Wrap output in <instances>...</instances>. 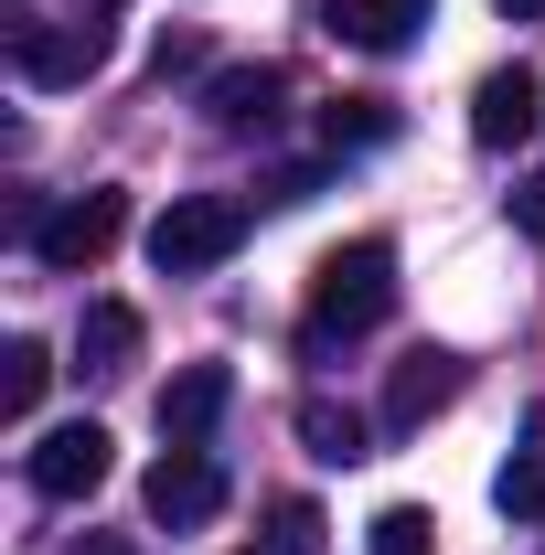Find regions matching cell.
<instances>
[{
  "instance_id": "cell-20",
  "label": "cell",
  "mask_w": 545,
  "mask_h": 555,
  "mask_svg": "<svg viewBox=\"0 0 545 555\" xmlns=\"http://www.w3.org/2000/svg\"><path fill=\"white\" fill-rule=\"evenodd\" d=\"M514 224H524V235H535V246H545V171H535V182H524V193H514Z\"/></svg>"
},
{
  "instance_id": "cell-18",
  "label": "cell",
  "mask_w": 545,
  "mask_h": 555,
  "mask_svg": "<svg viewBox=\"0 0 545 555\" xmlns=\"http://www.w3.org/2000/svg\"><path fill=\"white\" fill-rule=\"evenodd\" d=\"M321 139H332V150H375V139H396V107H385V96H342L332 118H321Z\"/></svg>"
},
{
  "instance_id": "cell-3",
  "label": "cell",
  "mask_w": 545,
  "mask_h": 555,
  "mask_svg": "<svg viewBox=\"0 0 545 555\" xmlns=\"http://www.w3.org/2000/svg\"><path fill=\"white\" fill-rule=\"evenodd\" d=\"M118 235H129V193H118V182H97V193H75L65 214H43V224H33V257H43L54 278H86Z\"/></svg>"
},
{
  "instance_id": "cell-16",
  "label": "cell",
  "mask_w": 545,
  "mask_h": 555,
  "mask_svg": "<svg viewBox=\"0 0 545 555\" xmlns=\"http://www.w3.org/2000/svg\"><path fill=\"white\" fill-rule=\"evenodd\" d=\"M364 555H439V513H417V502H385V513L364 524Z\"/></svg>"
},
{
  "instance_id": "cell-17",
  "label": "cell",
  "mask_w": 545,
  "mask_h": 555,
  "mask_svg": "<svg viewBox=\"0 0 545 555\" xmlns=\"http://www.w3.org/2000/svg\"><path fill=\"white\" fill-rule=\"evenodd\" d=\"M321 545H332V524H321V502H278V513H268V534H257L246 555H321Z\"/></svg>"
},
{
  "instance_id": "cell-4",
  "label": "cell",
  "mask_w": 545,
  "mask_h": 555,
  "mask_svg": "<svg viewBox=\"0 0 545 555\" xmlns=\"http://www.w3.org/2000/svg\"><path fill=\"white\" fill-rule=\"evenodd\" d=\"M22 470H33L43 502H86V491H107V470H118V438H107L97 416H65V427H43V438H33V460H22Z\"/></svg>"
},
{
  "instance_id": "cell-13",
  "label": "cell",
  "mask_w": 545,
  "mask_h": 555,
  "mask_svg": "<svg viewBox=\"0 0 545 555\" xmlns=\"http://www.w3.org/2000/svg\"><path fill=\"white\" fill-rule=\"evenodd\" d=\"M129 352H139V310H129V299H86V321H75V363H86V374H118Z\"/></svg>"
},
{
  "instance_id": "cell-5",
  "label": "cell",
  "mask_w": 545,
  "mask_h": 555,
  "mask_svg": "<svg viewBox=\"0 0 545 555\" xmlns=\"http://www.w3.org/2000/svg\"><path fill=\"white\" fill-rule=\"evenodd\" d=\"M107 65V33L97 22H11V75L22 86H86V75Z\"/></svg>"
},
{
  "instance_id": "cell-11",
  "label": "cell",
  "mask_w": 545,
  "mask_h": 555,
  "mask_svg": "<svg viewBox=\"0 0 545 555\" xmlns=\"http://www.w3.org/2000/svg\"><path fill=\"white\" fill-rule=\"evenodd\" d=\"M278 65H225V75H204V118L214 129H268L278 118Z\"/></svg>"
},
{
  "instance_id": "cell-7",
  "label": "cell",
  "mask_w": 545,
  "mask_h": 555,
  "mask_svg": "<svg viewBox=\"0 0 545 555\" xmlns=\"http://www.w3.org/2000/svg\"><path fill=\"white\" fill-rule=\"evenodd\" d=\"M428 22H439V0H321V33L353 54H407Z\"/></svg>"
},
{
  "instance_id": "cell-23",
  "label": "cell",
  "mask_w": 545,
  "mask_h": 555,
  "mask_svg": "<svg viewBox=\"0 0 545 555\" xmlns=\"http://www.w3.org/2000/svg\"><path fill=\"white\" fill-rule=\"evenodd\" d=\"M86 11H129V0H86Z\"/></svg>"
},
{
  "instance_id": "cell-12",
  "label": "cell",
  "mask_w": 545,
  "mask_h": 555,
  "mask_svg": "<svg viewBox=\"0 0 545 555\" xmlns=\"http://www.w3.org/2000/svg\"><path fill=\"white\" fill-rule=\"evenodd\" d=\"M492 502H503L514 524H545V406L524 416V449H514V460L492 470Z\"/></svg>"
},
{
  "instance_id": "cell-19",
  "label": "cell",
  "mask_w": 545,
  "mask_h": 555,
  "mask_svg": "<svg viewBox=\"0 0 545 555\" xmlns=\"http://www.w3.org/2000/svg\"><path fill=\"white\" fill-rule=\"evenodd\" d=\"M150 65H161V75H193V65H204V43H193V33H161V54H150Z\"/></svg>"
},
{
  "instance_id": "cell-6",
  "label": "cell",
  "mask_w": 545,
  "mask_h": 555,
  "mask_svg": "<svg viewBox=\"0 0 545 555\" xmlns=\"http://www.w3.org/2000/svg\"><path fill=\"white\" fill-rule=\"evenodd\" d=\"M460 385H471V363L460 352H439V343H417L396 374H385V438H417L439 406H460Z\"/></svg>"
},
{
  "instance_id": "cell-15",
  "label": "cell",
  "mask_w": 545,
  "mask_h": 555,
  "mask_svg": "<svg viewBox=\"0 0 545 555\" xmlns=\"http://www.w3.org/2000/svg\"><path fill=\"white\" fill-rule=\"evenodd\" d=\"M300 438H310V460H364V416L353 406H332V396H310V406H300Z\"/></svg>"
},
{
  "instance_id": "cell-14",
  "label": "cell",
  "mask_w": 545,
  "mask_h": 555,
  "mask_svg": "<svg viewBox=\"0 0 545 555\" xmlns=\"http://www.w3.org/2000/svg\"><path fill=\"white\" fill-rule=\"evenodd\" d=\"M43 385H54V352L33 343V332H11V343H0V416L22 427V416L43 406Z\"/></svg>"
},
{
  "instance_id": "cell-21",
  "label": "cell",
  "mask_w": 545,
  "mask_h": 555,
  "mask_svg": "<svg viewBox=\"0 0 545 555\" xmlns=\"http://www.w3.org/2000/svg\"><path fill=\"white\" fill-rule=\"evenodd\" d=\"M503 22H545V0H503Z\"/></svg>"
},
{
  "instance_id": "cell-10",
  "label": "cell",
  "mask_w": 545,
  "mask_h": 555,
  "mask_svg": "<svg viewBox=\"0 0 545 555\" xmlns=\"http://www.w3.org/2000/svg\"><path fill=\"white\" fill-rule=\"evenodd\" d=\"M236 406V374H225V363H182V374H172V385H161V438H172V449H204L214 438V416Z\"/></svg>"
},
{
  "instance_id": "cell-2",
  "label": "cell",
  "mask_w": 545,
  "mask_h": 555,
  "mask_svg": "<svg viewBox=\"0 0 545 555\" xmlns=\"http://www.w3.org/2000/svg\"><path fill=\"white\" fill-rule=\"evenodd\" d=\"M236 246H246V204L236 193H172L161 224H150V268L161 278H214Z\"/></svg>"
},
{
  "instance_id": "cell-1",
  "label": "cell",
  "mask_w": 545,
  "mask_h": 555,
  "mask_svg": "<svg viewBox=\"0 0 545 555\" xmlns=\"http://www.w3.org/2000/svg\"><path fill=\"white\" fill-rule=\"evenodd\" d=\"M385 310H396V246H385V235H353V246H332V257L310 268V321H300V343L310 352L364 343Z\"/></svg>"
},
{
  "instance_id": "cell-9",
  "label": "cell",
  "mask_w": 545,
  "mask_h": 555,
  "mask_svg": "<svg viewBox=\"0 0 545 555\" xmlns=\"http://www.w3.org/2000/svg\"><path fill=\"white\" fill-rule=\"evenodd\" d=\"M214 513H225V470H214L204 449H161L150 460V524L182 534V524H214Z\"/></svg>"
},
{
  "instance_id": "cell-8",
  "label": "cell",
  "mask_w": 545,
  "mask_h": 555,
  "mask_svg": "<svg viewBox=\"0 0 545 555\" xmlns=\"http://www.w3.org/2000/svg\"><path fill=\"white\" fill-rule=\"evenodd\" d=\"M535 118H545V75H535V65H492V75L471 86V139H481V150L535 139Z\"/></svg>"
},
{
  "instance_id": "cell-22",
  "label": "cell",
  "mask_w": 545,
  "mask_h": 555,
  "mask_svg": "<svg viewBox=\"0 0 545 555\" xmlns=\"http://www.w3.org/2000/svg\"><path fill=\"white\" fill-rule=\"evenodd\" d=\"M86 555H129V545H118V534H97V545H86Z\"/></svg>"
}]
</instances>
